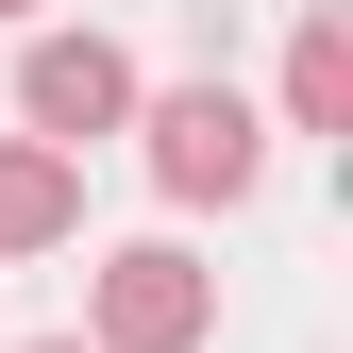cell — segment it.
<instances>
[{
    "instance_id": "cell-1",
    "label": "cell",
    "mask_w": 353,
    "mask_h": 353,
    "mask_svg": "<svg viewBox=\"0 0 353 353\" xmlns=\"http://www.w3.org/2000/svg\"><path fill=\"white\" fill-rule=\"evenodd\" d=\"M219 336V270L185 236H118L84 270V353H202Z\"/></svg>"
},
{
    "instance_id": "cell-2",
    "label": "cell",
    "mask_w": 353,
    "mask_h": 353,
    "mask_svg": "<svg viewBox=\"0 0 353 353\" xmlns=\"http://www.w3.org/2000/svg\"><path fill=\"white\" fill-rule=\"evenodd\" d=\"M135 101H152V84H135L118 34H34V51H17V135L68 152V168H84V135H135Z\"/></svg>"
},
{
    "instance_id": "cell-3",
    "label": "cell",
    "mask_w": 353,
    "mask_h": 353,
    "mask_svg": "<svg viewBox=\"0 0 353 353\" xmlns=\"http://www.w3.org/2000/svg\"><path fill=\"white\" fill-rule=\"evenodd\" d=\"M135 135H152L168 202H252L270 185V118H252L236 84H168V101H135Z\"/></svg>"
},
{
    "instance_id": "cell-4",
    "label": "cell",
    "mask_w": 353,
    "mask_h": 353,
    "mask_svg": "<svg viewBox=\"0 0 353 353\" xmlns=\"http://www.w3.org/2000/svg\"><path fill=\"white\" fill-rule=\"evenodd\" d=\"M68 236H84V168L0 135V252H68Z\"/></svg>"
},
{
    "instance_id": "cell-5",
    "label": "cell",
    "mask_w": 353,
    "mask_h": 353,
    "mask_svg": "<svg viewBox=\"0 0 353 353\" xmlns=\"http://www.w3.org/2000/svg\"><path fill=\"white\" fill-rule=\"evenodd\" d=\"M286 135H353V17L336 0L286 34Z\"/></svg>"
},
{
    "instance_id": "cell-6",
    "label": "cell",
    "mask_w": 353,
    "mask_h": 353,
    "mask_svg": "<svg viewBox=\"0 0 353 353\" xmlns=\"http://www.w3.org/2000/svg\"><path fill=\"white\" fill-rule=\"evenodd\" d=\"M34 353H84V336H34Z\"/></svg>"
},
{
    "instance_id": "cell-7",
    "label": "cell",
    "mask_w": 353,
    "mask_h": 353,
    "mask_svg": "<svg viewBox=\"0 0 353 353\" xmlns=\"http://www.w3.org/2000/svg\"><path fill=\"white\" fill-rule=\"evenodd\" d=\"M0 17H34V0H0Z\"/></svg>"
}]
</instances>
